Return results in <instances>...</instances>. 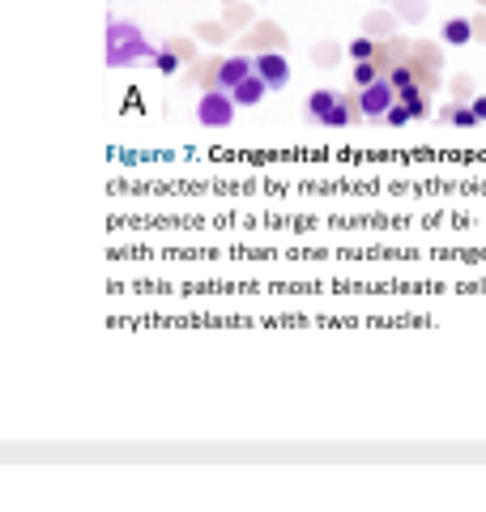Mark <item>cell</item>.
Returning <instances> with one entry per match:
<instances>
[{"mask_svg":"<svg viewBox=\"0 0 486 512\" xmlns=\"http://www.w3.org/2000/svg\"><path fill=\"white\" fill-rule=\"evenodd\" d=\"M158 47L141 35L133 22H111L107 26V64L111 69H128L137 60H154Z\"/></svg>","mask_w":486,"mask_h":512,"instance_id":"6da1fadb","label":"cell"},{"mask_svg":"<svg viewBox=\"0 0 486 512\" xmlns=\"http://www.w3.org/2000/svg\"><path fill=\"white\" fill-rule=\"evenodd\" d=\"M235 94L231 90H222V86H214V90H205L201 94V103H197V120H201V128H209V133H222V128H231V120H235Z\"/></svg>","mask_w":486,"mask_h":512,"instance_id":"7a4b0ae2","label":"cell"},{"mask_svg":"<svg viewBox=\"0 0 486 512\" xmlns=\"http://www.w3.org/2000/svg\"><path fill=\"white\" fill-rule=\"evenodd\" d=\"M397 99H401L397 86L388 82V77H376L371 86L359 90V116H363V120H384V116H388V107H393Z\"/></svg>","mask_w":486,"mask_h":512,"instance_id":"3957f363","label":"cell"},{"mask_svg":"<svg viewBox=\"0 0 486 512\" xmlns=\"http://www.w3.org/2000/svg\"><path fill=\"white\" fill-rule=\"evenodd\" d=\"M252 64H256V73L265 77V86H269V90H286V82H290V64H286V56H278V52H261V56H252Z\"/></svg>","mask_w":486,"mask_h":512,"instance_id":"277c9868","label":"cell"},{"mask_svg":"<svg viewBox=\"0 0 486 512\" xmlns=\"http://www.w3.org/2000/svg\"><path fill=\"white\" fill-rule=\"evenodd\" d=\"M248 73H256V64H252L248 56H226V60L218 64V86H222V90H235Z\"/></svg>","mask_w":486,"mask_h":512,"instance_id":"5b68a950","label":"cell"},{"mask_svg":"<svg viewBox=\"0 0 486 512\" xmlns=\"http://www.w3.org/2000/svg\"><path fill=\"white\" fill-rule=\"evenodd\" d=\"M231 94H235V103H239V107H256V103H261L265 94H269V86H265V77H261V73H248Z\"/></svg>","mask_w":486,"mask_h":512,"instance_id":"8992f818","label":"cell"},{"mask_svg":"<svg viewBox=\"0 0 486 512\" xmlns=\"http://www.w3.org/2000/svg\"><path fill=\"white\" fill-rule=\"evenodd\" d=\"M337 99H342V94H337V90H316V94H307L303 116L312 120V124H320V120H324V116H329V111L337 107Z\"/></svg>","mask_w":486,"mask_h":512,"instance_id":"52a82bcc","label":"cell"},{"mask_svg":"<svg viewBox=\"0 0 486 512\" xmlns=\"http://www.w3.org/2000/svg\"><path fill=\"white\" fill-rule=\"evenodd\" d=\"M401 94V107L410 111L414 120H423L427 111H431V99H427V90H418V86H405V90H397Z\"/></svg>","mask_w":486,"mask_h":512,"instance_id":"ba28073f","label":"cell"},{"mask_svg":"<svg viewBox=\"0 0 486 512\" xmlns=\"http://www.w3.org/2000/svg\"><path fill=\"white\" fill-rule=\"evenodd\" d=\"M440 39H444L448 47H465L469 39H474V26H469L465 18H452V22H444V30H440Z\"/></svg>","mask_w":486,"mask_h":512,"instance_id":"9c48e42d","label":"cell"},{"mask_svg":"<svg viewBox=\"0 0 486 512\" xmlns=\"http://www.w3.org/2000/svg\"><path fill=\"white\" fill-rule=\"evenodd\" d=\"M350 116H354V103H350L346 94H342V99H337V107H333L329 116L320 120V128H333V133H342V128H350Z\"/></svg>","mask_w":486,"mask_h":512,"instance_id":"30bf717a","label":"cell"},{"mask_svg":"<svg viewBox=\"0 0 486 512\" xmlns=\"http://www.w3.org/2000/svg\"><path fill=\"white\" fill-rule=\"evenodd\" d=\"M350 73H354V86H359V90H363V86H371L376 77H384L376 60H354V69H350Z\"/></svg>","mask_w":486,"mask_h":512,"instance_id":"8fae6325","label":"cell"},{"mask_svg":"<svg viewBox=\"0 0 486 512\" xmlns=\"http://www.w3.org/2000/svg\"><path fill=\"white\" fill-rule=\"evenodd\" d=\"M444 120H448L452 128H478V124H482L469 103H465V107H448V111H444Z\"/></svg>","mask_w":486,"mask_h":512,"instance_id":"7c38bea8","label":"cell"},{"mask_svg":"<svg viewBox=\"0 0 486 512\" xmlns=\"http://www.w3.org/2000/svg\"><path fill=\"white\" fill-rule=\"evenodd\" d=\"M154 64H158V73H162V77H175V73H180V56H175V47H158V52H154Z\"/></svg>","mask_w":486,"mask_h":512,"instance_id":"4fadbf2b","label":"cell"},{"mask_svg":"<svg viewBox=\"0 0 486 512\" xmlns=\"http://www.w3.org/2000/svg\"><path fill=\"white\" fill-rule=\"evenodd\" d=\"M346 52H350V60H371V56H376V43H371V39H350Z\"/></svg>","mask_w":486,"mask_h":512,"instance_id":"5bb4252c","label":"cell"},{"mask_svg":"<svg viewBox=\"0 0 486 512\" xmlns=\"http://www.w3.org/2000/svg\"><path fill=\"white\" fill-rule=\"evenodd\" d=\"M384 120H388V128H405V124H410L414 116H410V111H405V107H401V99H397L393 107H388V116H384Z\"/></svg>","mask_w":486,"mask_h":512,"instance_id":"9a60e30c","label":"cell"},{"mask_svg":"<svg viewBox=\"0 0 486 512\" xmlns=\"http://www.w3.org/2000/svg\"><path fill=\"white\" fill-rule=\"evenodd\" d=\"M388 82H393L397 90H405V86H414V69H410V64H401V69H393V73H388Z\"/></svg>","mask_w":486,"mask_h":512,"instance_id":"2e32d148","label":"cell"},{"mask_svg":"<svg viewBox=\"0 0 486 512\" xmlns=\"http://www.w3.org/2000/svg\"><path fill=\"white\" fill-rule=\"evenodd\" d=\"M469 107H474V116L486 124V94H478V99H469Z\"/></svg>","mask_w":486,"mask_h":512,"instance_id":"e0dca14e","label":"cell"}]
</instances>
